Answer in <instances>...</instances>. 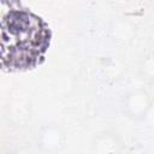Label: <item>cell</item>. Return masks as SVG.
<instances>
[{"label": "cell", "mask_w": 154, "mask_h": 154, "mask_svg": "<svg viewBox=\"0 0 154 154\" xmlns=\"http://www.w3.org/2000/svg\"><path fill=\"white\" fill-rule=\"evenodd\" d=\"M51 29L37 14L20 6H10L1 18V65L23 71L40 65L51 42Z\"/></svg>", "instance_id": "obj_1"}]
</instances>
